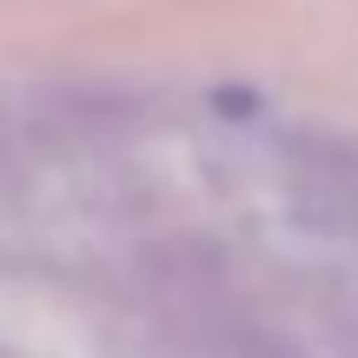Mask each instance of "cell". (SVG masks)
<instances>
[{
	"mask_svg": "<svg viewBox=\"0 0 358 358\" xmlns=\"http://www.w3.org/2000/svg\"><path fill=\"white\" fill-rule=\"evenodd\" d=\"M20 179H27V146H20V127L0 120V213L20 206Z\"/></svg>",
	"mask_w": 358,
	"mask_h": 358,
	"instance_id": "1",
	"label": "cell"
}]
</instances>
